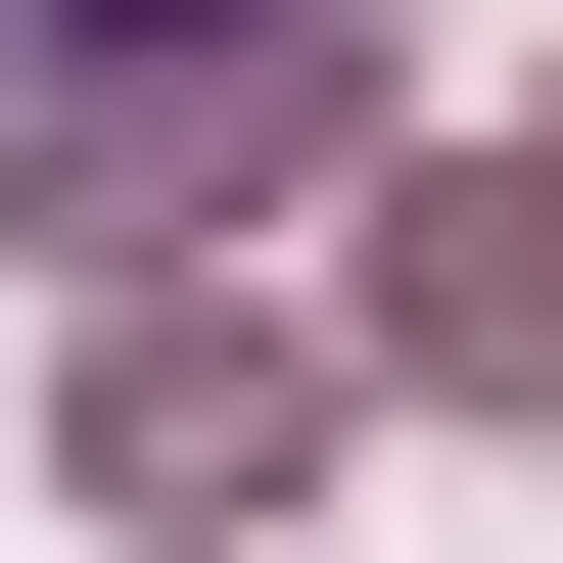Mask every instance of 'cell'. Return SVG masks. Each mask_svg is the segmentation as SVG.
Returning a JSON list of instances; mask_svg holds the SVG:
<instances>
[{
	"label": "cell",
	"instance_id": "1",
	"mask_svg": "<svg viewBox=\"0 0 563 563\" xmlns=\"http://www.w3.org/2000/svg\"><path fill=\"white\" fill-rule=\"evenodd\" d=\"M329 95H376L329 0H95V47H47V235H95V282H188V235H235Z\"/></svg>",
	"mask_w": 563,
	"mask_h": 563
},
{
	"label": "cell",
	"instance_id": "2",
	"mask_svg": "<svg viewBox=\"0 0 563 563\" xmlns=\"http://www.w3.org/2000/svg\"><path fill=\"white\" fill-rule=\"evenodd\" d=\"M47 470H95L141 563H188V517H282V470H329V329H235V282H95V376H47Z\"/></svg>",
	"mask_w": 563,
	"mask_h": 563
},
{
	"label": "cell",
	"instance_id": "3",
	"mask_svg": "<svg viewBox=\"0 0 563 563\" xmlns=\"http://www.w3.org/2000/svg\"><path fill=\"white\" fill-rule=\"evenodd\" d=\"M376 376H422V422H563V95L470 141L422 235H376Z\"/></svg>",
	"mask_w": 563,
	"mask_h": 563
},
{
	"label": "cell",
	"instance_id": "4",
	"mask_svg": "<svg viewBox=\"0 0 563 563\" xmlns=\"http://www.w3.org/2000/svg\"><path fill=\"white\" fill-rule=\"evenodd\" d=\"M47 47H95V0H47Z\"/></svg>",
	"mask_w": 563,
	"mask_h": 563
}]
</instances>
